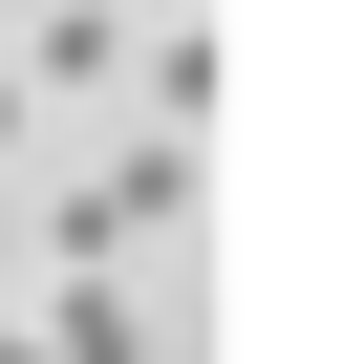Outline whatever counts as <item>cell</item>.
<instances>
[{"mask_svg": "<svg viewBox=\"0 0 364 364\" xmlns=\"http://www.w3.org/2000/svg\"><path fill=\"white\" fill-rule=\"evenodd\" d=\"M171 215H193V150H129V171H86V193L43 215V257H65V279H129Z\"/></svg>", "mask_w": 364, "mask_h": 364, "instance_id": "1", "label": "cell"}, {"mask_svg": "<svg viewBox=\"0 0 364 364\" xmlns=\"http://www.w3.org/2000/svg\"><path fill=\"white\" fill-rule=\"evenodd\" d=\"M43 364H150V321H129V279H65V300H43Z\"/></svg>", "mask_w": 364, "mask_h": 364, "instance_id": "2", "label": "cell"}, {"mask_svg": "<svg viewBox=\"0 0 364 364\" xmlns=\"http://www.w3.org/2000/svg\"><path fill=\"white\" fill-rule=\"evenodd\" d=\"M129 65V0H43V86H107Z\"/></svg>", "mask_w": 364, "mask_h": 364, "instance_id": "3", "label": "cell"}, {"mask_svg": "<svg viewBox=\"0 0 364 364\" xmlns=\"http://www.w3.org/2000/svg\"><path fill=\"white\" fill-rule=\"evenodd\" d=\"M0 171H22V86H0Z\"/></svg>", "mask_w": 364, "mask_h": 364, "instance_id": "4", "label": "cell"}]
</instances>
